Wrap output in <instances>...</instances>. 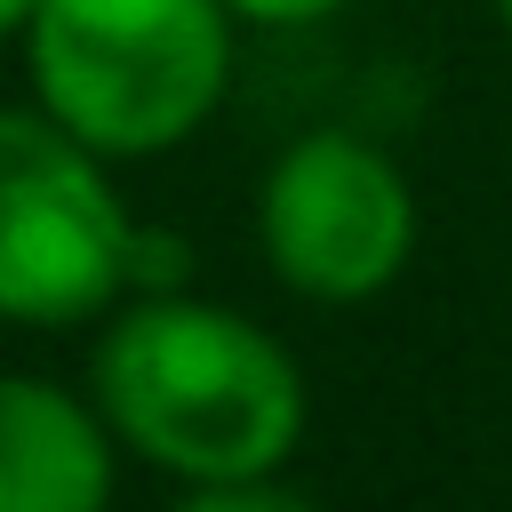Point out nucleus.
I'll use <instances>...</instances> for the list:
<instances>
[{
  "mask_svg": "<svg viewBox=\"0 0 512 512\" xmlns=\"http://www.w3.org/2000/svg\"><path fill=\"white\" fill-rule=\"evenodd\" d=\"M112 496V424L48 376H0V512H96Z\"/></svg>",
  "mask_w": 512,
  "mask_h": 512,
  "instance_id": "obj_5",
  "label": "nucleus"
},
{
  "mask_svg": "<svg viewBox=\"0 0 512 512\" xmlns=\"http://www.w3.org/2000/svg\"><path fill=\"white\" fill-rule=\"evenodd\" d=\"M88 384L112 440L184 488L280 472L304 440V368L288 344L200 296L144 288L112 304Z\"/></svg>",
  "mask_w": 512,
  "mask_h": 512,
  "instance_id": "obj_1",
  "label": "nucleus"
},
{
  "mask_svg": "<svg viewBox=\"0 0 512 512\" xmlns=\"http://www.w3.org/2000/svg\"><path fill=\"white\" fill-rule=\"evenodd\" d=\"M496 16H504V32H512V0H496Z\"/></svg>",
  "mask_w": 512,
  "mask_h": 512,
  "instance_id": "obj_9",
  "label": "nucleus"
},
{
  "mask_svg": "<svg viewBox=\"0 0 512 512\" xmlns=\"http://www.w3.org/2000/svg\"><path fill=\"white\" fill-rule=\"evenodd\" d=\"M32 8H40V0H0V40H8V32H24V24H32Z\"/></svg>",
  "mask_w": 512,
  "mask_h": 512,
  "instance_id": "obj_8",
  "label": "nucleus"
},
{
  "mask_svg": "<svg viewBox=\"0 0 512 512\" xmlns=\"http://www.w3.org/2000/svg\"><path fill=\"white\" fill-rule=\"evenodd\" d=\"M176 240L144 232L104 152L40 104H0V320L72 328L176 280Z\"/></svg>",
  "mask_w": 512,
  "mask_h": 512,
  "instance_id": "obj_3",
  "label": "nucleus"
},
{
  "mask_svg": "<svg viewBox=\"0 0 512 512\" xmlns=\"http://www.w3.org/2000/svg\"><path fill=\"white\" fill-rule=\"evenodd\" d=\"M256 240L280 288L312 304H360L416 256V192L368 136L312 128L264 168Z\"/></svg>",
  "mask_w": 512,
  "mask_h": 512,
  "instance_id": "obj_4",
  "label": "nucleus"
},
{
  "mask_svg": "<svg viewBox=\"0 0 512 512\" xmlns=\"http://www.w3.org/2000/svg\"><path fill=\"white\" fill-rule=\"evenodd\" d=\"M304 488L280 480V472H256V480H216V488H184V512H296Z\"/></svg>",
  "mask_w": 512,
  "mask_h": 512,
  "instance_id": "obj_6",
  "label": "nucleus"
},
{
  "mask_svg": "<svg viewBox=\"0 0 512 512\" xmlns=\"http://www.w3.org/2000/svg\"><path fill=\"white\" fill-rule=\"evenodd\" d=\"M32 104L104 160L184 144L232 80L224 0H40L24 24Z\"/></svg>",
  "mask_w": 512,
  "mask_h": 512,
  "instance_id": "obj_2",
  "label": "nucleus"
},
{
  "mask_svg": "<svg viewBox=\"0 0 512 512\" xmlns=\"http://www.w3.org/2000/svg\"><path fill=\"white\" fill-rule=\"evenodd\" d=\"M232 16H248V24H320V16H336L344 0H224Z\"/></svg>",
  "mask_w": 512,
  "mask_h": 512,
  "instance_id": "obj_7",
  "label": "nucleus"
}]
</instances>
